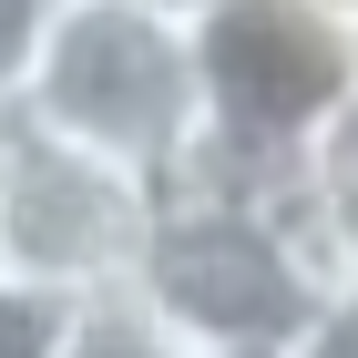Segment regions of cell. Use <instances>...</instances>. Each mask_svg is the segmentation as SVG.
<instances>
[{
    "instance_id": "cell-1",
    "label": "cell",
    "mask_w": 358,
    "mask_h": 358,
    "mask_svg": "<svg viewBox=\"0 0 358 358\" xmlns=\"http://www.w3.org/2000/svg\"><path fill=\"white\" fill-rule=\"evenodd\" d=\"M134 287L154 297L185 348H287L307 328V307L328 287L317 246H307L297 205H287V174L276 185H246V174L185 164L164 194H154V236H143Z\"/></svg>"
},
{
    "instance_id": "cell-2",
    "label": "cell",
    "mask_w": 358,
    "mask_h": 358,
    "mask_svg": "<svg viewBox=\"0 0 358 358\" xmlns=\"http://www.w3.org/2000/svg\"><path fill=\"white\" fill-rule=\"evenodd\" d=\"M21 123L134 164L164 194L205 143V92H194V21L185 0H62L41 72L21 92Z\"/></svg>"
},
{
    "instance_id": "cell-3",
    "label": "cell",
    "mask_w": 358,
    "mask_h": 358,
    "mask_svg": "<svg viewBox=\"0 0 358 358\" xmlns=\"http://www.w3.org/2000/svg\"><path fill=\"white\" fill-rule=\"evenodd\" d=\"M185 21H194V92H205L194 164L276 185L307 154V134L348 103L358 41L317 0H185Z\"/></svg>"
},
{
    "instance_id": "cell-4",
    "label": "cell",
    "mask_w": 358,
    "mask_h": 358,
    "mask_svg": "<svg viewBox=\"0 0 358 358\" xmlns=\"http://www.w3.org/2000/svg\"><path fill=\"white\" fill-rule=\"evenodd\" d=\"M143 236H154V185L113 154L41 134L10 113L0 134V276H21L41 297H103L134 287Z\"/></svg>"
},
{
    "instance_id": "cell-5",
    "label": "cell",
    "mask_w": 358,
    "mask_h": 358,
    "mask_svg": "<svg viewBox=\"0 0 358 358\" xmlns=\"http://www.w3.org/2000/svg\"><path fill=\"white\" fill-rule=\"evenodd\" d=\"M287 205H297L317 266L348 276V266H358V83H348V103L307 134V154L287 164Z\"/></svg>"
},
{
    "instance_id": "cell-6",
    "label": "cell",
    "mask_w": 358,
    "mask_h": 358,
    "mask_svg": "<svg viewBox=\"0 0 358 358\" xmlns=\"http://www.w3.org/2000/svg\"><path fill=\"white\" fill-rule=\"evenodd\" d=\"M52 358H185V338L154 317L143 287H103V297H72Z\"/></svg>"
},
{
    "instance_id": "cell-7",
    "label": "cell",
    "mask_w": 358,
    "mask_h": 358,
    "mask_svg": "<svg viewBox=\"0 0 358 358\" xmlns=\"http://www.w3.org/2000/svg\"><path fill=\"white\" fill-rule=\"evenodd\" d=\"M62 0H0V113H21L31 72H41V41H52Z\"/></svg>"
},
{
    "instance_id": "cell-8",
    "label": "cell",
    "mask_w": 358,
    "mask_h": 358,
    "mask_svg": "<svg viewBox=\"0 0 358 358\" xmlns=\"http://www.w3.org/2000/svg\"><path fill=\"white\" fill-rule=\"evenodd\" d=\"M62 317H72V297H41V287H21V276H0V358H52Z\"/></svg>"
},
{
    "instance_id": "cell-9",
    "label": "cell",
    "mask_w": 358,
    "mask_h": 358,
    "mask_svg": "<svg viewBox=\"0 0 358 358\" xmlns=\"http://www.w3.org/2000/svg\"><path fill=\"white\" fill-rule=\"evenodd\" d=\"M287 358H358V266L317 287V307H307V328L287 338Z\"/></svg>"
},
{
    "instance_id": "cell-10",
    "label": "cell",
    "mask_w": 358,
    "mask_h": 358,
    "mask_svg": "<svg viewBox=\"0 0 358 358\" xmlns=\"http://www.w3.org/2000/svg\"><path fill=\"white\" fill-rule=\"evenodd\" d=\"M185 358H287V348H266V338H246V348H185Z\"/></svg>"
},
{
    "instance_id": "cell-11",
    "label": "cell",
    "mask_w": 358,
    "mask_h": 358,
    "mask_svg": "<svg viewBox=\"0 0 358 358\" xmlns=\"http://www.w3.org/2000/svg\"><path fill=\"white\" fill-rule=\"evenodd\" d=\"M317 10H328V21H338V31L358 41V0H317Z\"/></svg>"
},
{
    "instance_id": "cell-12",
    "label": "cell",
    "mask_w": 358,
    "mask_h": 358,
    "mask_svg": "<svg viewBox=\"0 0 358 358\" xmlns=\"http://www.w3.org/2000/svg\"><path fill=\"white\" fill-rule=\"evenodd\" d=\"M0 134H10V113H0Z\"/></svg>"
}]
</instances>
